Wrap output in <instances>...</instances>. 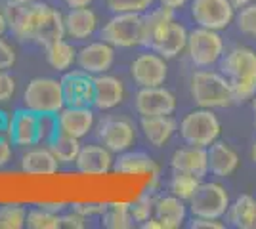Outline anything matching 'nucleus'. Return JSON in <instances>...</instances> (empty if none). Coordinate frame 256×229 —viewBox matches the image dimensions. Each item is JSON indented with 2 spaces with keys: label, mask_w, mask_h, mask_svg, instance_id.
<instances>
[{
  "label": "nucleus",
  "mask_w": 256,
  "mask_h": 229,
  "mask_svg": "<svg viewBox=\"0 0 256 229\" xmlns=\"http://www.w3.org/2000/svg\"><path fill=\"white\" fill-rule=\"evenodd\" d=\"M174 10L160 6L159 10L151 11L150 15H144L146 21V46H150L172 21H174Z\"/></svg>",
  "instance_id": "obj_31"
},
{
  "label": "nucleus",
  "mask_w": 256,
  "mask_h": 229,
  "mask_svg": "<svg viewBox=\"0 0 256 229\" xmlns=\"http://www.w3.org/2000/svg\"><path fill=\"white\" fill-rule=\"evenodd\" d=\"M16 94V78L8 71H0V103L10 101Z\"/></svg>",
  "instance_id": "obj_39"
},
{
  "label": "nucleus",
  "mask_w": 256,
  "mask_h": 229,
  "mask_svg": "<svg viewBox=\"0 0 256 229\" xmlns=\"http://www.w3.org/2000/svg\"><path fill=\"white\" fill-rule=\"evenodd\" d=\"M98 140L106 145L109 151L124 153L136 142V126L126 117L107 115L98 122Z\"/></svg>",
  "instance_id": "obj_7"
},
{
  "label": "nucleus",
  "mask_w": 256,
  "mask_h": 229,
  "mask_svg": "<svg viewBox=\"0 0 256 229\" xmlns=\"http://www.w3.org/2000/svg\"><path fill=\"white\" fill-rule=\"evenodd\" d=\"M190 228L192 229H224L226 224L218 218H195V216H193Z\"/></svg>",
  "instance_id": "obj_42"
},
{
  "label": "nucleus",
  "mask_w": 256,
  "mask_h": 229,
  "mask_svg": "<svg viewBox=\"0 0 256 229\" xmlns=\"http://www.w3.org/2000/svg\"><path fill=\"white\" fill-rule=\"evenodd\" d=\"M235 103H248L256 98V78L250 80H230Z\"/></svg>",
  "instance_id": "obj_38"
},
{
  "label": "nucleus",
  "mask_w": 256,
  "mask_h": 229,
  "mask_svg": "<svg viewBox=\"0 0 256 229\" xmlns=\"http://www.w3.org/2000/svg\"><path fill=\"white\" fill-rule=\"evenodd\" d=\"M126 96L122 80L113 75H96L94 76V101L92 107L98 111H111L118 107Z\"/></svg>",
  "instance_id": "obj_18"
},
{
  "label": "nucleus",
  "mask_w": 256,
  "mask_h": 229,
  "mask_svg": "<svg viewBox=\"0 0 256 229\" xmlns=\"http://www.w3.org/2000/svg\"><path fill=\"white\" fill-rule=\"evenodd\" d=\"M232 2V6H234L235 10H241V8H245L248 4H252L254 0H230Z\"/></svg>",
  "instance_id": "obj_50"
},
{
  "label": "nucleus",
  "mask_w": 256,
  "mask_h": 229,
  "mask_svg": "<svg viewBox=\"0 0 256 229\" xmlns=\"http://www.w3.org/2000/svg\"><path fill=\"white\" fill-rule=\"evenodd\" d=\"M201 184V178L190 172H182V170H174L170 178V191L172 195L180 197L182 201H190L193 193L197 191V187Z\"/></svg>",
  "instance_id": "obj_32"
},
{
  "label": "nucleus",
  "mask_w": 256,
  "mask_h": 229,
  "mask_svg": "<svg viewBox=\"0 0 256 229\" xmlns=\"http://www.w3.org/2000/svg\"><path fill=\"white\" fill-rule=\"evenodd\" d=\"M130 76L140 88L162 86L168 76L166 59L153 50L140 54L130 65Z\"/></svg>",
  "instance_id": "obj_10"
},
{
  "label": "nucleus",
  "mask_w": 256,
  "mask_h": 229,
  "mask_svg": "<svg viewBox=\"0 0 256 229\" xmlns=\"http://www.w3.org/2000/svg\"><path fill=\"white\" fill-rule=\"evenodd\" d=\"M27 222V208L20 203L0 207V229H23Z\"/></svg>",
  "instance_id": "obj_34"
},
{
  "label": "nucleus",
  "mask_w": 256,
  "mask_h": 229,
  "mask_svg": "<svg viewBox=\"0 0 256 229\" xmlns=\"http://www.w3.org/2000/svg\"><path fill=\"white\" fill-rule=\"evenodd\" d=\"M235 13L230 0H192V17L197 27L224 31L235 21Z\"/></svg>",
  "instance_id": "obj_8"
},
{
  "label": "nucleus",
  "mask_w": 256,
  "mask_h": 229,
  "mask_svg": "<svg viewBox=\"0 0 256 229\" xmlns=\"http://www.w3.org/2000/svg\"><path fill=\"white\" fill-rule=\"evenodd\" d=\"M155 201H157V199H153V195L148 191V193L140 195L134 203H130V214H132L134 222L144 224L146 220H150L151 216H155Z\"/></svg>",
  "instance_id": "obj_35"
},
{
  "label": "nucleus",
  "mask_w": 256,
  "mask_h": 229,
  "mask_svg": "<svg viewBox=\"0 0 256 229\" xmlns=\"http://www.w3.org/2000/svg\"><path fill=\"white\" fill-rule=\"evenodd\" d=\"M44 48H46V59H48V63H50L56 71H60V73L69 71V69L76 63V52H78V50H75L73 44L65 42L64 38H62V40H56V42L46 44Z\"/></svg>",
  "instance_id": "obj_29"
},
{
  "label": "nucleus",
  "mask_w": 256,
  "mask_h": 229,
  "mask_svg": "<svg viewBox=\"0 0 256 229\" xmlns=\"http://www.w3.org/2000/svg\"><path fill=\"white\" fill-rule=\"evenodd\" d=\"M170 166L172 170H182V172L204 178L208 172V151L206 147H199V145L180 147L172 153Z\"/></svg>",
  "instance_id": "obj_21"
},
{
  "label": "nucleus",
  "mask_w": 256,
  "mask_h": 229,
  "mask_svg": "<svg viewBox=\"0 0 256 229\" xmlns=\"http://www.w3.org/2000/svg\"><path fill=\"white\" fill-rule=\"evenodd\" d=\"M25 228L29 229H60L62 226V214H56L50 210L36 207L27 210V222Z\"/></svg>",
  "instance_id": "obj_33"
},
{
  "label": "nucleus",
  "mask_w": 256,
  "mask_h": 229,
  "mask_svg": "<svg viewBox=\"0 0 256 229\" xmlns=\"http://www.w3.org/2000/svg\"><path fill=\"white\" fill-rule=\"evenodd\" d=\"M16 65V50L0 38V71H8Z\"/></svg>",
  "instance_id": "obj_40"
},
{
  "label": "nucleus",
  "mask_w": 256,
  "mask_h": 229,
  "mask_svg": "<svg viewBox=\"0 0 256 229\" xmlns=\"http://www.w3.org/2000/svg\"><path fill=\"white\" fill-rule=\"evenodd\" d=\"M102 40L115 48L146 46V21L144 13H115L102 29Z\"/></svg>",
  "instance_id": "obj_2"
},
{
  "label": "nucleus",
  "mask_w": 256,
  "mask_h": 229,
  "mask_svg": "<svg viewBox=\"0 0 256 229\" xmlns=\"http://www.w3.org/2000/svg\"><path fill=\"white\" fill-rule=\"evenodd\" d=\"M250 103H252V122H254V130H256V98Z\"/></svg>",
  "instance_id": "obj_52"
},
{
  "label": "nucleus",
  "mask_w": 256,
  "mask_h": 229,
  "mask_svg": "<svg viewBox=\"0 0 256 229\" xmlns=\"http://www.w3.org/2000/svg\"><path fill=\"white\" fill-rule=\"evenodd\" d=\"M134 107L140 117H155V115H172L176 111V96L164 86L140 88Z\"/></svg>",
  "instance_id": "obj_11"
},
{
  "label": "nucleus",
  "mask_w": 256,
  "mask_h": 229,
  "mask_svg": "<svg viewBox=\"0 0 256 229\" xmlns=\"http://www.w3.org/2000/svg\"><path fill=\"white\" fill-rule=\"evenodd\" d=\"M235 23H237L239 33H243L245 36L256 40V2L248 4V6L237 11L235 13Z\"/></svg>",
  "instance_id": "obj_36"
},
{
  "label": "nucleus",
  "mask_w": 256,
  "mask_h": 229,
  "mask_svg": "<svg viewBox=\"0 0 256 229\" xmlns=\"http://www.w3.org/2000/svg\"><path fill=\"white\" fill-rule=\"evenodd\" d=\"M190 212L195 218H218L222 220L232 205L230 193L218 182H201L197 191L188 201Z\"/></svg>",
  "instance_id": "obj_6"
},
{
  "label": "nucleus",
  "mask_w": 256,
  "mask_h": 229,
  "mask_svg": "<svg viewBox=\"0 0 256 229\" xmlns=\"http://www.w3.org/2000/svg\"><path fill=\"white\" fill-rule=\"evenodd\" d=\"M155 0H106V6L113 13H146Z\"/></svg>",
  "instance_id": "obj_37"
},
{
  "label": "nucleus",
  "mask_w": 256,
  "mask_h": 229,
  "mask_svg": "<svg viewBox=\"0 0 256 229\" xmlns=\"http://www.w3.org/2000/svg\"><path fill=\"white\" fill-rule=\"evenodd\" d=\"M220 71L230 80L256 78V50L248 46H234L224 52L220 59Z\"/></svg>",
  "instance_id": "obj_13"
},
{
  "label": "nucleus",
  "mask_w": 256,
  "mask_h": 229,
  "mask_svg": "<svg viewBox=\"0 0 256 229\" xmlns=\"http://www.w3.org/2000/svg\"><path fill=\"white\" fill-rule=\"evenodd\" d=\"M12 145L14 143L10 142V138H0V168L12 161V155H14Z\"/></svg>",
  "instance_id": "obj_44"
},
{
  "label": "nucleus",
  "mask_w": 256,
  "mask_h": 229,
  "mask_svg": "<svg viewBox=\"0 0 256 229\" xmlns=\"http://www.w3.org/2000/svg\"><path fill=\"white\" fill-rule=\"evenodd\" d=\"M113 61H115V46H111L106 40L86 44L76 52L78 69H82L92 76L107 73L113 67Z\"/></svg>",
  "instance_id": "obj_15"
},
{
  "label": "nucleus",
  "mask_w": 256,
  "mask_h": 229,
  "mask_svg": "<svg viewBox=\"0 0 256 229\" xmlns=\"http://www.w3.org/2000/svg\"><path fill=\"white\" fill-rule=\"evenodd\" d=\"M140 128L144 132L146 140L153 147H162L174 136L178 124L170 115H155V117H142L140 119Z\"/></svg>",
  "instance_id": "obj_24"
},
{
  "label": "nucleus",
  "mask_w": 256,
  "mask_h": 229,
  "mask_svg": "<svg viewBox=\"0 0 256 229\" xmlns=\"http://www.w3.org/2000/svg\"><path fill=\"white\" fill-rule=\"evenodd\" d=\"M65 105L76 107H92L94 101V76L88 75L82 69L65 71L62 76Z\"/></svg>",
  "instance_id": "obj_12"
},
{
  "label": "nucleus",
  "mask_w": 256,
  "mask_h": 229,
  "mask_svg": "<svg viewBox=\"0 0 256 229\" xmlns=\"http://www.w3.org/2000/svg\"><path fill=\"white\" fill-rule=\"evenodd\" d=\"M8 31V19H6V13L4 10H0V38H2V34Z\"/></svg>",
  "instance_id": "obj_49"
},
{
  "label": "nucleus",
  "mask_w": 256,
  "mask_h": 229,
  "mask_svg": "<svg viewBox=\"0 0 256 229\" xmlns=\"http://www.w3.org/2000/svg\"><path fill=\"white\" fill-rule=\"evenodd\" d=\"M50 147V151L54 153V157L60 161V164H71L76 161L78 153H80V140L75 138V136H69L62 132L60 128L56 130L52 138L46 143Z\"/></svg>",
  "instance_id": "obj_28"
},
{
  "label": "nucleus",
  "mask_w": 256,
  "mask_h": 229,
  "mask_svg": "<svg viewBox=\"0 0 256 229\" xmlns=\"http://www.w3.org/2000/svg\"><path fill=\"white\" fill-rule=\"evenodd\" d=\"M10 115L0 109V138H8V128H10Z\"/></svg>",
  "instance_id": "obj_46"
},
{
  "label": "nucleus",
  "mask_w": 256,
  "mask_h": 229,
  "mask_svg": "<svg viewBox=\"0 0 256 229\" xmlns=\"http://www.w3.org/2000/svg\"><path fill=\"white\" fill-rule=\"evenodd\" d=\"M190 94L195 105L204 109H226L235 103L230 78L210 69H199L193 73L190 78Z\"/></svg>",
  "instance_id": "obj_1"
},
{
  "label": "nucleus",
  "mask_w": 256,
  "mask_h": 229,
  "mask_svg": "<svg viewBox=\"0 0 256 229\" xmlns=\"http://www.w3.org/2000/svg\"><path fill=\"white\" fill-rule=\"evenodd\" d=\"M113 151L106 145H82L75 161L76 172L84 176H106L113 170Z\"/></svg>",
  "instance_id": "obj_17"
},
{
  "label": "nucleus",
  "mask_w": 256,
  "mask_h": 229,
  "mask_svg": "<svg viewBox=\"0 0 256 229\" xmlns=\"http://www.w3.org/2000/svg\"><path fill=\"white\" fill-rule=\"evenodd\" d=\"M69 8H82V6H90L94 0H64Z\"/></svg>",
  "instance_id": "obj_48"
},
{
  "label": "nucleus",
  "mask_w": 256,
  "mask_h": 229,
  "mask_svg": "<svg viewBox=\"0 0 256 229\" xmlns=\"http://www.w3.org/2000/svg\"><path fill=\"white\" fill-rule=\"evenodd\" d=\"M186 52L190 55V61L197 69H208V67L220 63L224 55V38L220 31L195 27L188 34V46Z\"/></svg>",
  "instance_id": "obj_4"
},
{
  "label": "nucleus",
  "mask_w": 256,
  "mask_h": 229,
  "mask_svg": "<svg viewBox=\"0 0 256 229\" xmlns=\"http://www.w3.org/2000/svg\"><path fill=\"white\" fill-rule=\"evenodd\" d=\"M62 226L67 229H84L86 228V216H82L80 212L71 210L67 214H62Z\"/></svg>",
  "instance_id": "obj_41"
},
{
  "label": "nucleus",
  "mask_w": 256,
  "mask_h": 229,
  "mask_svg": "<svg viewBox=\"0 0 256 229\" xmlns=\"http://www.w3.org/2000/svg\"><path fill=\"white\" fill-rule=\"evenodd\" d=\"M222 124L214 115V109H199L188 113L180 122V136L188 145L208 147L210 143L220 140Z\"/></svg>",
  "instance_id": "obj_5"
},
{
  "label": "nucleus",
  "mask_w": 256,
  "mask_h": 229,
  "mask_svg": "<svg viewBox=\"0 0 256 229\" xmlns=\"http://www.w3.org/2000/svg\"><path fill=\"white\" fill-rule=\"evenodd\" d=\"M188 29L178 23L176 19L162 31V33L150 44V48L153 52L160 54L164 59H172L176 55H180L182 52H186L188 46Z\"/></svg>",
  "instance_id": "obj_23"
},
{
  "label": "nucleus",
  "mask_w": 256,
  "mask_h": 229,
  "mask_svg": "<svg viewBox=\"0 0 256 229\" xmlns=\"http://www.w3.org/2000/svg\"><path fill=\"white\" fill-rule=\"evenodd\" d=\"M36 207L44 208V210H50V212H56V214H64V210L67 208V203H64V201H58V203H56V201H54V203L52 201H50V203H48V201H42V203H38Z\"/></svg>",
  "instance_id": "obj_45"
},
{
  "label": "nucleus",
  "mask_w": 256,
  "mask_h": 229,
  "mask_svg": "<svg viewBox=\"0 0 256 229\" xmlns=\"http://www.w3.org/2000/svg\"><path fill=\"white\" fill-rule=\"evenodd\" d=\"M62 38H65L64 13L46 2H38L34 29H32V42L46 46L56 40H62Z\"/></svg>",
  "instance_id": "obj_14"
},
{
  "label": "nucleus",
  "mask_w": 256,
  "mask_h": 229,
  "mask_svg": "<svg viewBox=\"0 0 256 229\" xmlns=\"http://www.w3.org/2000/svg\"><path fill=\"white\" fill-rule=\"evenodd\" d=\"M10 2H16V4H32V2H38V0H10Z\"/></svg>",
  "instance_id": "obj_53"
},
{
  "label": "nucleus",
  "mask_w": 256,
  "mask_h": 229,
  "mask_svg": "<svg viewBox=\"0 0 256 229\" xmlns=\"http://www.w3.org/2000/svg\"><path fill=\"white\" fill-rule=\"evenodd\" d=\"M160 6H164V8H170V10H180V8H184L190 0H157Z\"/></svg>",
  "instance_id": "obj_47"
},
{
  "label": "nucleus",
  "mask_w": 256,
  "mask_h": 229,
  "mask_svg": "<svg viewBox=\"0 0 256 229\" xmlns=\"http://www.w3.org/2000/svg\"><path fill=\"white\" fill-rule=\"evenodd\" d=\"M22 170L29 176H54L60 170V161L50 147H32L22 157Z\"/></svg>",
  "instance_id": "obj_25"
},
{
  "label": "nucleus",
  "mask_w": 256,
  "mask_h": 229,
  "mask_svg": "<svg viewBox=\"0 0 256 229\" xmlns=\"http://www.w3.org/2000/svg\"><path fill=\"white\" fill-rule=\"evenodd\" d=\"M58 128L69 136L84 138L94 130L96 115L94 107H76V105H65L64 109L56 115Z\"/></svg>",
  "instance_id": "obj_16"
},
{
  "label": "nucleus",
  "mask_w": 256,
  "mask_h": 229,
  "mask_svg": "<svg viewBox=\"0 0 256 229\" xmlns=\"http://www.w3.org/2000/svg\"><path fill=\"white\" fill-rule=\"evenodd\" d=\"M206 151H208V172L216 178H228L235 174V170L241 164L239 153L228 142L216 140L206 147Z\"/></svg>",
  "instance_id": "obj_19"
},
{
  "label": "nucleus",
  "mask_w": 256,
  "mask_h": 229,
  "mask_svg": "<svg viewBox=\"0 0 256 229\" xmlns=\"http://www.w3.org/2000/svg\"><path fill=\"white\" fill-rule=\"evenodd\" d=\"M71 207H73V210L80 212L82 216L90 218V216L102 214V212H104V208H106V205H98V203H73Z\"/></svg>",
  "instance_id": "obj_43"
},
{
  "label": "nucleus",
  "mask_w": 256,
  "mask_h": 229,
  "mask_svg": "<svg viewBox=\"0 0 256 229\" xmlns=\"http://www.w3.org/2000/svg\"><path fill=\"white\" fill-rule=\"evenodd\" d=\"M65 23V36L73 40H86L98 29V15L90 6L82 8H71L64 15Z\"/></svg>",
  "instance_id": "obj_22"
},
{
  "label": "nucleus",
  "mask_w": 256,
  "mask_h": 229,
  "mask_svg": "<svg viewBox=\"0 0 256 229\" xmlns=\"http://www.w3.org/2000/svg\"><path fill=\"white\" fill-rule=\"evenodd\" d=\"M8 138L14 145L31 147L42 143V115L31 109H18L10 119Z\"/></svg>",
  "instance_id": "obj_9"
},
{
  "label": "nucleus",
  "mask_w": 256,
  "mask_h": 229,
  "mask_svg": "<svg viewBox=\"0 0 256 229\" xmlns=\"http://www.w3.org/2000/svg\"><path fill=\"white\" fill-rule=\"evenodd\" d=\"M102 224L107 229H130L134 226V218L130 214V203H107L102 212Z\"/></svg>",
  "instance_id": "obj_30"
},
{
  "label": "nucleus",
  "mask_w": 256,
  "mask_h": 229,
  "mask_svg": "<svg viewBox=\"0 0 256 229\" xmlns=\"http://www.w3.org/2000/svg\"><path fill=\"white\" fill-rule=\"evenodd\" d=\"M155 216L160 220L162 229H178L188 216L186 201L176 195H164L155 201Z\"/></svg>",
  "instance_id": "obj_26"
},
{
  "label": "nucleus",
  "mask_w": 256,
  "mask_h": 229,
  "mask_svg": "<svg viewBox=\"0 0 256 229\" xmlns=\"http://www.w3.org/2000/svg\"><path fill=\"white\" fill-rule=\"evenodd\" d=\"M230 226L237 229H256V197L239 195L226 212Z\"/></svg>",
  "instance_id": "obj_27"
},
{
  "label": "nucleus",
  "mask_w": 256,
  "mask_h": 229,
  "mask_svg": "<svg viewBox=\"0 0 256 229\" xmlns=\"http://www.w3.org/2000/svg\"><path fill=\"white\" fill-rule=\"evenodd\" d=\"M23 105L38 115H58L65 107L62 82L50 76L32 78L23 92Z\"/></svg>",
  "instance_id": "obj_3"
},
{
  "label": "nucleus",
  "mask_w": 256,
  "mask_h": 229,
  "mask_svg": "<svg viewBox=\"0 0 256 229\" xmlns=\"http://www.w3.org/2000/svg\"><path fill=\"white\" fill-rule=\"evenodd\" d=\"M113 170L122 176H150L157 180L159 164L151 159L148 153L142 151H124L118 153L113 163Z\"/></svg>",
  "instance_id": "obj_20"
},
{
  "label": "nucleus",
  "mask_w": 256,
  "mask_h": 229,
  "mask_svg": "<svg viewBox=\"0 0 256 229\" xmlns=\"http://www.w3.org/2000/svg\"><path fill=\"white\" fill-rule=\"evenodd\" d=\"M250 161L256 164V140L252 142V145H250Z\"/></svg>",
  "instance_id": "obj_51"
}]
</instances>
